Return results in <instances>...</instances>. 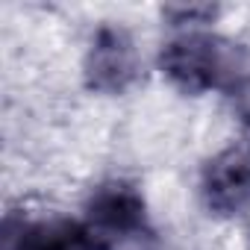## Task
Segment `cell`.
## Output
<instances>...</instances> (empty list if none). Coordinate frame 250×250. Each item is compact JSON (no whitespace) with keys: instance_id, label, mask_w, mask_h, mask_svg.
Listing matches in <instances>:
<instances>
[{"instance_id":"1","label":"cell","mask_w":250,"mask_h":250,"mask_svg":"<svg viewBox=\"0 0 250 250\" xmlns=\"http://www.w3.org/2000/svg\"><path fill=\"white\" fill-rule=\"evenodd\" d=\"M159 65L177 85L188 91H206L235 83L244 71V56L235 44L218 36L188 33L162 50Z\"/></svg>"},{"instance_id":"2","label":"cell","mask_w":250,"mask_h":250,"mask_svg":"<svg viewBox=\"0 0 250 250\" xmlns=\"http://www.w3.org/2000/svg\"><path fill=\"white\" fill-rule=\"evenodd\" d=\"M203 197L215 212H238L250 203V139L218 153L203 174Z\"/></svg>"},{"instance_id":"3","label":"cell","mask_w":250,"mask_h":250,"mask_svg":"<svg viewBox=\"0 0 250 250\" xmlns=\"http://www.w3.org/2000/svg\"><path fill=\"white\" fill-rule=\"evenodd\" d=\"M88 85L97 91H124L136 77V50L121 30H100L85 62Z\"/></svg>"},{"instance_id":"4","label":"cell","mask_w":250,"mask_h":250,"mask_svg":"<svg viewBox=\"0 0 250 250\" xmlns=\"http://www.w3.org/2000/svg\"><path fill=\"white\" fill-rule=\"evenodd\" d=\"M6 250H109L106 241L77 221H36L9 229Z\"/></svg>"},{"instance_id":"5","label":"cell","mask_w":250,"mask_h":250,"mask_svg":"<svg viewBox=\"0 0 250 250\" xmlns=\"http://www.w3.org/2000/svg\"><path fill=\"white\" fill-rule=\"evenodd\" d=\"M88 212H91V221H97V227L112 232H136L145 224V200L133 186H124V183L103 186L91 197Z\"/></svg>"},{"instance_id":"6","label":"cell","mask_w":250,"mask_h":250,"mask_svg":"<svg viewBox=\"0 0 250 250\" xmlns=\"http://www.w3.org/2000/svg\"><path fill=\"white\" fill-rule=\"evenodd\" d=\"M142 250H165V247H159V244H150V247H142Z\"/></svg>"}]
</instances>
